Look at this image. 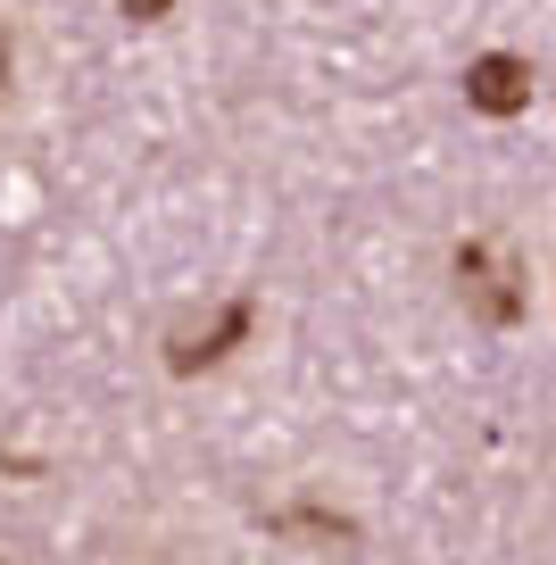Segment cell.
Masks as SVG:
<instances>
[{
	"instance_id": "cell-5",
	"label": "cell",
	"mask_w": 556,
	"mask_h": 565,
	"mask_svg": "<svg viewBox=\"0 0 556 565\" xmlns=\"http://www.w3.org/2000/svg\"><path fill=\"white\" fill-rule=\"evenodd\" d=\"M9 67H18V42H9V25H0V92H9Z\"/></svg>"
},
{
	"instance_id": "cell-3",
	"label": "cell",
	"mask_w": 556,
	"mask_h": 565,
	"mask_svg": "<svg viewBox=\"0 0 556 565\" xmlns=\"http://www.w3.org/2000/svg\"><path fill=\"white\" fill-rule=\"evenodd\" d=\"M532 92H539V67L523 51H482L466 67V100L482 108V117H523L532 108Z\"/></svg>"
},
{
	"instance_id": "cell-2",
	"label": "cell",
	"mask_w": 556,
	"mask_h": 565,
	"mask_svg": "<svg viewBox=\"0 0 556 565\" xmlns=\"http://www.w3.org/2000/svg\"><path fill=\"white\" fill-rule=\"evenodd\" d=\"M249 324H258V300H242V291H233V300H216L209 317L174 324V333H167V366H174V374L225 366V358H233V350L249 341Z\"/></svg>"
},
{
	"instance_id": "cell-4",
	"label": "cell",
	"mask_w": 556,
	"mask_h": 565,
	"mask_svg": "<svg viewBox=\"0 0 556 565\" xmlns=\"http://www.w3.org/2000/svg\"><path fill=\"white\" fill-rule=\"evenodd\" d=\"M167 9H174V0H125V18H133V25H158Z\"/></svg>"
},
{
	"instance_id": "cell-1",
	"label": "cell",
	"mask_w": 556,
	"mask_h": 565,
	"mask_svg": "<svg viewBox=\"0 0 556 565\" xmlns=\"http://www.w3.org/2000/svg\"><path fill=\"white\" fill-rule=\"evenodd\" d=\"M457 300H466L482 324H523L532 282H523L515 249H506V242H466V249H457Z\"/></svg>"
}]
</instances>
